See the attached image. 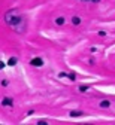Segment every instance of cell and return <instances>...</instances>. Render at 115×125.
I'll return each instance as SVG.
<instances>
[{
  "mask_svg": "<svg viewBox=\"0 0 115 125\" xmlns=\"http://www.w3.org/2000/svg\"><path fill=\"white\" fill-rule=\"evenodd\" d=\"M5 21H6L9 25L15 27L18 31H21V30L24 28V21H23V17L16 13V10H9V12H6V15H5Z\"/></svg>",
  "mask_w": 115,
  "mask_h": 125,
  "instance_id": "6da1fadb",
  "label": "cell"
},
{
  "mask_svg": "<svg viewBox=\"0 0 115 125\" xmlns=\"http://www.w3.org/2000/svg\"><path fill=\"white\" fill-rule=\"evenodd\" d=\"M30 64L35 66V67H40V66H43V61H42V58H33L30 61Z\"/></svg>",
  "mask_w": 115,
  "mask_h": 125,
  "instance_id": "7a4b0ae2",
  "label": "cell"
},
{
  "mask_svg": "<svg viewBox=\"0 0 115 125\" xmlns=\"http://www.w3.org/2000/svg\"><path fill=\"white\" fill-rule=\"evenodd\" d=\"M84 113L82 112H79V110H73V112H70V116L72 118H78V116H82Z\"/></svg>",
  "mask_w": 115,
  "mask_h": 125,
  "instance_id": "3957f363",
  "label": "cell"
},
{
  "mask_svg": "<svg viewBox=\"0 0 115 125\" xmlns=\"http://www.w3.org/2000/svg\"><path fill=\"white\" fill-rule=\"evenodd\" d=\"M109 106H111V101H108V100H103V101H100V107L106 109V107H109Z\"/></svg>",
  "mask_w": 115,
  "mask_h": 125,
  "instance_id": "277c9868",
  "label": "cell"
},
{
  "mask_svg": "<svg viewBox=\"0 0 115 125\" xmlns=\"http://www.w3.org/2000/svg\"><path fill=\"white\" fill-rule=\"evenodd\" d=\"M55 24H57V25H63V24H64V18H63V17H58V18L55 20Z\"/></svg>",
  "mask_w": 115,
  "mask_h": 125,
  "instance_id": "5b68a950",
  "label": "cell"
},
{
  "mask_svg": "<svg viewBox=\"0 0 115 125\" xmlns=\"http://www.w3.org/2000/svg\"><path fill=\"white\" fill-rule=\"evenodd\" d=\"M8 64H9V66H15V64H16V58H15V57L9 58V61H8Z\"/></svg>",
  "mask_w": 115,
  "mask_h": 125,
  "instance_id": "8992f818",
  "label": "cell"
},
{
  "mask_svg": "<svg viewBox=\"0 0 115 125\" xmlns=\"http://www.w3.org/2000/svg\"><path fill=\"white\" fill-rule=\"evenodd\" d=\"M2 104H3V106H12V100H9V98H5V100L2 101Z\"/></svg>",
  "mask_w": 115,
  "mask_h": 125,
  "instance_id": "52a82bcc",
  "label": "cell"
},
{
  "mask_svg": "<svg viewBox=\"0 0 115 125\" xmlns=\"http://www.w3.org/2000/svg\"><path fill=\"white\" fill-rule=\"evenodd\" d=\"M79 22H81V20H79L78 17H73V18H72V24H75V25H78Z\"/></svg>",
  "mask_w": 115,
  "mask_h": 125,
  "instance_id": "ba28073f",
  "label": "cell"
},
{
  "mask_svg": "<svg viewBox=\"0 0 115 125\" xmlns=\"http://www.w3.org/2000/svg\"><path fill=\"white\" fill-rule=\"evenodd\" d=\"M79 91H81V92H85V91H88V86L82 85V86H79Z\"/></svg>",
  "mask_w": 115,
  "mask_h": 125,
  "instance_id": "9c48e42d",
  "label": "cell"
},
{
  "mask_svg": "<svg viewBox=\"0 0 115 125\" xmlns=\"http://www.w3.org/2000/svg\"><path fill=\"white\" fill-rule=\"evenodd\" d=\"M69 77H70L72 81H75V79H76V74H75V73H70V74H69Z\"/></svg>",
  "mask_w": 115,
  "mask_h": 125,
  "instance_id": "30bf717a",
  "label": "cell"
},
{
  "mask_svg": "<svg viewBox=\"0 0 115 125\" xmlns=\"http://www.w3.org/2000/svg\"><path fill=\"white\" fill-rule=\"evenodd\" d=\"M82 2H94V3H97V2H100V0H82Z\"/></svg>",
  "mask_w": 115,
  "mask_h": 125,
  "instance_id": "8fae6325",
  "label": "cell"
},
{
  "mask_svg": "<svg viewBox=\"0 0 115 125\" xmlns=\"http://www.w3.org/2000/svg\"><path fill=\"white\" fill-rule=\"evenodd\" d=\"M99 36H102V37H103V36H106V33H105V31H99Z\"/></svg>",
  "mask_w": 115,
  "mask_h": 125,
  "instance_id": "7c38bea8",
  "label": "cell"
}]
</instances>
